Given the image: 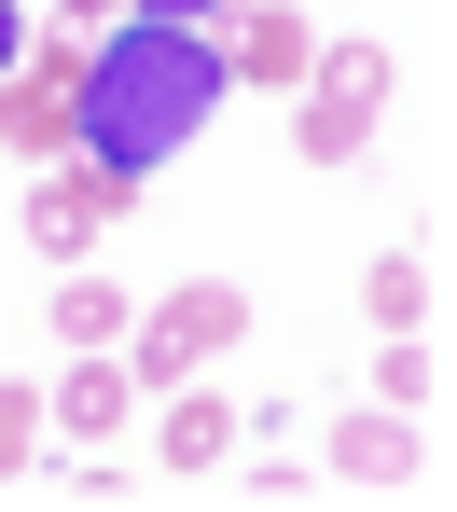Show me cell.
<instances>
[{
	"instance_id": "cell-1",
	"label": "cell",
	"mask_w": 457,
	"mask_h": 512,
	"mask_svg": "<svg viewBox=\"0 0 457 512\" xmlns=\"http://www.w3.org/2000/svg\"><path fill=\"white\" fill-rule=\"evenodd\" d=\"M222 84H236V70H222V42H208V28L139 14V28H111L84 70H70V125H84V153H97V167L153 180L167 153H194V139H208Z\"/></svg>"
},
{
	"instance_id": "cell-2",
	"label": "cell",
	"mask_w": 457,
	"mask_h": 512,
	"mask_svg": "<svg viewBox=\"0 0 457 512\" xmlns=\"http://www.w3.org/2000/svg\"><path fill=\"white\" fill-rule=\"evenodd\" d=\"M125 374H139V388H181L194 360H222V346L250 333V291H236V277H181V291H167V305H153V319H125Z\"/></svg>"
},
{
	"instance_id": "cell-3",
	"label": "cell",
	"mask_w": 457,
	"mask_h": 512,
	"mask_svg": "<svg viewBox=\"0 0 457 512\" xmlns=\"http://www.w3.org/2000/svg\"><path fill=\"white\" fill-rule=\"evenodd\" d=\"M125 194H139L125 167L56 153V167H42V194H28V250H42V263H84V250H97V222H125Z\"/></svg>"
},
{
	"instance_id": "cell-4",
	"label": "cell",
	"mask_w": 457,
	"mask_h": 512,
	"mask_svg": "<svg viewBox=\"0 0 457 512\" xmlns=\"http://www.w3.org/2000/svg\"><path fill=\"white\" fill-rule=\"evenodd\" d=\"M416 416L402 402H361V416H333V485H361V499H388V485H416Z\"/></svg>"
},
{
	"instance_id": "cell-5",
	"label": "cell",
	"mask_w": 457,
	"mask_h": 512,
	"mask_svg": "<svg viewBox=\"0 0 457 512\" xmlns=\"http://www.w3.org/2000/svg\"><path fill=\"white\" fill-rule=\"evenodd\" d=\"M125 402H139V374H125L111 346H84V360L42 388V429H70V443H111V429H125Z\"/></svg>"
},
{
	"instance_id": "cell-6",
	"label": "cell",
	"mask_w": 457,
	"mask_h": 512,
	"mask_svg": "<svg viewBox=\"0 0 457 512\" xmlns=\"http://www.w3.org/2000/svg\"><path fill=\"white\" fill-rule=\"evenodd\" d=\"M0 139L14 153H84V125H70V70H0Z\"/></svg>"
},
{
	"instance_id": "cell-7",
	"label": "cell",
	"mask_w": 457,
	"mask_h": 512,
	"mask_svg": "<svg viewBox=\"0 0 457 512\" xmlns=\"http://www.w3.org/2000/svg\"><path fill=\"white\" fill-rule=\"evenodd\" d=\"M208 42H222V70H236V84H305V14H277V0L222 14Z\"/></svg>"
},
{
	"instance_id": "cell-8",
	"label": "cell",
	"mask_w": 457,
	"mask_h": 512,
	"mask_svg": "<svg viewBox=\"0 0 457 512\" xmlns=\"http://www.w3.org/2000/svg\"><path fill=\"white\" fill-rule=\"evenodd\" d=\"M236 443H250V416H236V402H208V388H181L167 429H153V457H167V471H222Z\"/></svg>"
},
{
	"instance_id": "cell-9",
	"label": "cell",
	"mask_w": 457,
	"mask_h": 512,
	"mask_svg": "<svg viewBox=\"0 0 457 512\" xmlns=\"http://www.w3.org/2000/svg\"><path fill=\"white\" fill-rule=\"evenodd\" d=\"M388 84H402V56H388V42H333V56L305 70V97H333V111H388Z\"/></svg>"
},
{
	"instance_id": "cell-10",
	"label": "cell",
	"mask_w": 457,
	"mask_h": 512,
	"mask_svg": "<svg viewBox=\"0 0 457 512\" xmlns=\"http://www.w3.org/2000/svg\"><path fill=\"white\" fill-rule=\"evenodd\" d=\"M361 305H374V333H416V319H430V263H416V250L361 263Z\"/></svg>"
},
{
	"instance_id": "cell-11",
	"label": "cell",
	"mask_w": 457,
	"mask_h": 512,
	"mask_svg": "<svg viewBox=\"0 0 457 512\" xmlns=\"http://www.w3.org/2000/svg\"><path fill=\"white\" fill-rule=\"evenodd\" d=\"M125 319H139V305H125L111 277H70V291H56V333H70V346H111Z\"/></svg>"
},
{
	"instance_id": "cell-12",
	"label": "cell",
	"mask_w": 457,
	"mask_h": 512,
	"mask_svg": "<svg viewBox=\"0 0 457 512\" xmlns=\"http://www.w3.org/2000/svg\"><path fill=\"white\" fill-rule=\"evenodd\" d=\"M291 139H305V167H347V153L374 139V111H333V97H305V111H291Z\"/></svg>"
},
{
	"instance_id": "cell-13",
	"label": "cell",
	"mask_w": 457,
	"mask_h": 512,
	"mask_svg": "<svg viewBox=\"0 0 457 512\" xmlns=\"http://www.w3.org/2000/svg\"><path fill=\"white\" fill-rule=\"evenodd\" d=\"M374 402H402V416L430 402V333H388V346H374Z\"/></svg>"
},
{
	"instance_id": "cell-14",
	"label": "cell",
	"mask_w": 457,
	"mask_h": 512,
	"mask_svg": "<svg viewBox=\"0 0 457 512\" xmlns=\"http://www.w3.org/2000/svg\"><path fill=\"white\" fill-rule=\"evenodd\" d=\"M28 443H42V388H0V485L28 471Z\"/></svg>"
},
{
	"instance_id": "cell-15",
	"label": "cell",
	"mask_w": 457,
	"mask_h": 512,
	"mask_svg": "<svg viewBox=\"0 0 457 512\" xmlns=\"http://www.w3.org/2000/svg\"><path fill=\"white\" fill-rule=\"evenodd\" d=\"M125 14H167V28H222L236 0H125Z\"/></svg>"
},
{
	"instance_id": "cell-16",
	"label": "cell",
	"mask_w": 457,
	"mask_h": 512,
	"mask_svg": "<svg viewBox=\"0 0 457 512\" xmlns=\"http://www.w3.org/2000/svg\"><path fill=\"white\" fill-rule=\"evenodd\" d=\"M0 70H28V14L14 0H0Z\"/></svg>"
},
{
	"instance_id": "cell-17",
	"label": "cell",
	"mask_w": 457,
	"mask_h": 512,
	"mask_svg": "<svg viewBox=\"0 0 457 512\" xmlns=\"http://www.w3.org/2000/svg\"><path fill=\"white\" fill-rule=\"evenodd\" d=\"M70 14H84V28H97V14H125V0H70Z\"/></svg>"
}]
</instances>
